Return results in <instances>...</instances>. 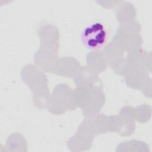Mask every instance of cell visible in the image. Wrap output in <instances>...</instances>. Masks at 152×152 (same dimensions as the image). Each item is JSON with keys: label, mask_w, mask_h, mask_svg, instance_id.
<instances>
[{"label": "cell", "mask_w": 152, "mask_h": 152, "mask_svg": "<svg viewBox=\"0 0 152 152\" xmlns=\"http://www.w3.org/2000/svg\"><path fill=\"white\" fill-rule=\"evenodd\" d=\"M139 23L129 21L122 23L115 36L112 43L122 52H130L140 48L142 39L139 35L141 30Z\"/></svg>", "instance_id": "1"}, {"label": "cell", "mask_w": 152, "mask_h": 152, "mask_svg": "<svg viewBox=\"0 0 152 152\" xmlns=\"http://www.w3.org/2000/svg\"><path fill=\"white\" fill-rule=\"evenodd\" d=\"M47 108L54 115H61L66 110H75L77 106L74 100L73 90L66 84L57 85L53 94L50 97Z\"/></svg>", "instance_id": "2"}, {"label": "cell", "mask_w": 152, "mask_h": 152, "mask_svg": "<svg viewBox=\"0 0 152 152\" xmlns=\"http://www.w3.org/2000/svg\"><path fill=\"white\" fill-rule=\"evenodd\" d=\"M81 40L88 49L99 50L104 48L107 40V32L100 22H94L85 27L81 33Z\"/></svg>", "instance_id": "3"}, {"label": "cell", "mask_w": 152, "mask_h": 152, "mask_svg": "<svg viewBox=\"0 0 152 152\" xmlns=\"http://www.w3.org/2000/svg\"><path fill=\"white\" fill-rule=\"evenodd\" d=\"M82 68L77 59L70 56H64L59 59L54 74L68 78H75Z\"/></svg>", "instance_id": "4"}, {"label": "cell", "mask_w": 152, "mask_h": 152, "mask_svg": "<svg viewBox=\"0 0 152 152\" xmlns=\"http://www.w3.org/2000/svg\"><path fill=\"white\" fill-rule=\"evenodd\" d=\"M87 68L96 74L103 72L108 65L103 51L90 52L87 55Z\"/></svg>", "instance_id": "5"}, {"label": "cell", "mask_w": 152, "mask_h": 152, "mask_svg": "<svg viewBox=\"0 0 152 152\" xmlns=\"http://www.w3.org/2000/svg\"><path fill=\"white\" fill-rule=\"evenodd\" d=\"M120 5L116 10L117 20L123 23L132 21L136 15V11L134 5L128 2H123Z\"/></svg>", "instance_id": "6"}]
</instances>
